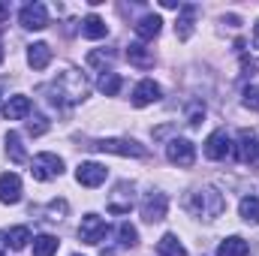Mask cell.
<instances>
[{"instance_id":"6da1fadb","label":"cell","mask_w":259,"mask_h":256,"mask_svg":"<svg viewBox=\"0 0 259 256\" xmlns=\"http://www.w3.org/2000/svg\"><path fill=\"white\" fill-rule=\"evenodd\" d=\"M88 94V81L78 69H66L55 78L52 84V103L55 106H72V103H81Z\"/></svg>"},{"instance_id":"7a4b0ae2","label":"cell","mask_w":259,"mask_h":256,"mask_svg":"<svg viewBox=\"0 0 259 256\" xmlns=\"http://www.w3.org/2000/svg\"><path fill=\"white\" fill-rule=\"evenodd\" d=\"M190 208H193L199 217H208V220H214V217H220V214L226 211V199H223V193H217L214 187H205V190L193 193V202H190Z\"/></svg>"},{"instance_id":"3957f363","label":"cell","mask_w":259,"mask_h":256,"mask_svg":"<svg viewBox=\"0 0 259 256\" xmlns=\"http://www.w3.org/2000/svg\"><path fill=\"white\" fill-rule=\"evenodd\" d=\"M94 151H106V154H118V157H148V148L133 142V139H100L91 145Z\"/></svg>"},{"instance_id":"277c9868","label":"cell","mask_w":259,"mask_h":256,"mask_svg":"<svg viewBox=\"0 0 259 256\" xmlns=\"http://www.w3.org/2000/svg\"><path fill=\"white\" fill-rule=\"evenodd\" d=\"M30 175L36 181H52V178L64 175V160L58 154H49V151L46 154H36L33 163H30Z\"/></svg>"},{"instance_id":"5b68a950","label":"cell","mask_w":259,"mask_h":256,"mask_svg":"<svg viewBox=\"0 0 259 256\" xmlns=\"http://www.w3.org/2000/svg\"><path fill=\"white\" fill-rule=\"evenodd\" d=\"M109 235V223L100 217V214H84L81 223H78V238L84 244H100L103 238Z\"/></svg>"},{"instance_id":"8992f818","label":"cell","mask_w":259,"mask_h":256,"mask_svg":"<svg viewBox=\"0 0 259 256\" xmlns=\"http://www.w3.org/2000/svg\"><path fill=\"white\" fill-rule=\"evenodd\" d=\"M166 157H169V163H175L181 169H190L196 163V145L187 142V139H172L166 145Z\"/></svg>"},{"instance_id":"52a82bcc","label":"cell","mask_w":259,"mask_h":256,"mask_svg":"<svg viewBox=\"0 0 259 256\" xmlns=\"http://www.w3.org/2000/svg\"><path fill=\"white\" fill-rule=\"evenodd\" d=\"M18 21H21L24 30H42L49 24V9L42 3H27V6H21Z\"/></svg>"},{"instance_id":"ba28073f","label":"cell","mask_w":259,"mask_h":256,"mask_svg":"<svg viewBox=\"0 0 259 256\" xmlns=\"http://www.w3.org/2000/svg\"><path fill=\"white\" fill-rule=\"evenodd\" d=\"M229 154H232V142H229L226 130H214L205 139V157L208 160H226Z\"/></svg>"},{"instance_id":"9c48e42d","label":"cell","mask_w":259,"mask_h":256,"mask_svg":"<svg viewBox=\"0 0 259 256\" xmlns=\"http://www.w3.org/2000/svg\"><path fill=\"white\" fill-rule=\"evenodd\" d=\"M109 178V169L103 166V163H81L78 169H75V181L81 184V187H100L103 181Z\"/></svg>"},{"instance_id":"30bf717a","label":"cell","mask_w":259,"mask_h":256,"mask_svg":"<svg viewBox=\"0 0 259 256\" xmlns=\"http://www.w3.org/2000/svg\"><path fill=\"white\" fill-rule=\"evenodd\" d=\"M166 208H169L166 193H148V199L142 202V220L145 223H160L166 217Z\"/></svg>"},{"instance_id":"8fae6325","label":"cell","mask_w":259,"mask_h":256,"mask_svg":"<svg viewBox=\"0 0 259 256\" xmlns=\"http://www.w3.org/2000/svg\"><path fill=\"white\" fill-rule=\"evenodd\" d=\"M238 160L259 169V139L250 133V130H241L238 133Z\"/></svg>"},{"instance_id":"7c38bea8","label":"cell","mask_w":259,"mask_h":256,"mask_svg":"<svg viewBox=\"0 0 259 256\" xmlns=\"http://www.w3.org/2000/svg\"><path fill=\"white\" fill-rule=\"evenodd\" d=\"M163 97V88L154 81V78H145V81H139L136 88H133V106H151V103H157Z\"/></svg>"},{"instance_id":"4fadbf2b","label":"cell","mask_w":259,"mask_h":256,"mask_svg":"<svg viewBox=\"0 0 259 256\" xmlns=\"http://www.w3.org/2000/svg\"><path fill=\"white\" fill-rule=\"evenodd\" d=\"M106 208H109L112 214H130V208H133V184L121 181V184L115 187V193L109 196Z\"/></svg>"},{"instance_id":"5bb4252c","label":"cell","mask_w":259,"mask_h":256,"mask_svg":"<svg viewBox=\"0 0 259 256\" xmlns=\"http://www.w3.org/2000/svg\"><path fill=\"white\" fill-rule=\"evenodd\" d=\"M0 202L3 205H18L21 202V178L15 172L0 175Z\"/></svg>"},{"instance_id":"9a60e30c","label":"cell","mask_w":259,"mask_h":256,"mask_svg":"<svg viewBox=\"0 0 259 256\" xmlns=\"http://www.w3.org/2000/svg\"><path fill=\"white\" fill-rule=\"evenodd\" d=\"M133 27H136V36H139V39H154V36L160 33V27H163V18L154 15V12H148V15H142Z\"/></svg>"},{"instance_id":"2e32d148","label":"cell","mask_w":259,"mask_h":256,"mask_svg":"<svg viewBox=\"0 0 259 256\" xmlns=\"http://www.w3.org/2000/svg\"><path fill=\"white\" fill-rule=\"evenodd\" d=\"M30 115V100L27 97H9L6 100V106H3V118L6 121H21V118H27Z\"/></svg>"},{"instance_id":"e0dca14e","label":"cell","mask_w":259,"mask_h":256,"mask_svg":"<svg viewBox=\"0 0 259 256\" xmlns=\"http://www.w3.org/2000/svg\"><path fill=\"white\" fill-rule=\"evenodd\" d=\"M127 61L133 66H139V69H151V66H154V52H151L148 46H142V42H130Z\"/></svg>"},{"instance_id":"ac0fdd59","label":"cell","mask_w":259,"mask_h":256,"mask_svg":"<svg viewBox=\"0 0 259 256\" xmlns=\"http://www.w3.org/2000/svg\"><path fill=\"white\" fill-rule=\"evenodd\" d=\"M27 64L33 66V69H46V66L52 64V46L49 42H33L27 49Z\"/></svg>"},{"instance_id":"d6986e66","label":"cell","mask_w":259,"mask_h":256,"mask_svg":"<svg viewBox=\"0 0 259 256\" xmlns=\"http://www.w3.org/2000/svg\"><path fill=\"white\" fill-rule=\"evenodd\" d=\"M250 253V244L241 238V235H229L226 241H220L217 256H247Z\"/></svg>"},{"instance_id":"ffe728a7","label":"cell","mask_w":259,"mask_h":256,"mask_svg":"<svg viewBox=\"0 0 259 256\" xmlns=\"http://www.w3.org/2000/svg\"><path fill=\"white\" fill-rule=\"evenodd\" d=\"M178 12H181V15H178V24H175V36H178V39H190V33H193L196 6H181Z\"/></svg>"},{"instance_id":"44dd1931","label":"cell","mask_w":259,"mask_h":256,"mask_svg":"<svg viewBox=\"0 0 259 256\" xmlns=\"http://www.w3.org/2000/svg\"><path fill=\"white\" fill-rule=\"evenodd\" d=\"M157 256H187V250H184V244L178 241V235L166 232V235L157 241Z\"/></svg>"},{"instance_id":"7402d4cb","label":"cell","mask_w":259,"mask_h":256,"mask_svg":"<svg viewBox=\"0 0 259 256\" xmlns=\"http://www.w3.org/2000/svg\"><path fill=\"white\" fill-rule=\"evenodd\" d=\"M81 33H84L88 39H103V36L109 33V24H106L100 15H88V18L81 21Z\"/></svg>"},{"instance_id":"603a6c76","label":"cell","mask_w":259,"mask_h":256,"mask_svg":"<svg viewBox=\"0 0 259 256\" xmlns=\"http://www.w3.org/2000/svg\"><path fill=\"white\" fill-rule=\"evenodd\" d=\"M6 154H9V160H12V163H27V151H24L21 136H18L15 130H9V133H6Z\"/></svg>"},{"instance_id":"cb8c5ba5","label":"cell","mask_w":259,"mask_h":256,"mask_svg":"<svg viewBox=\"0 0 259 256\" xmlns=\"http://www.w3.org/2000/svg\"><path fill=\"white\" fill-rule=\"evenodd\" d=\"M58 238L55 235H36L33 238V256H55L58 253Z\"/></svg>"},{"instance_id":"d4e9b609","label":"cell","mask_w":259,"mask_h":256,"mask_svg":"<svg viewBox=\"0 0 259 256\" xmlns=\"http://www.w3.org/2000/svg\"><path fill=\"white\" fill-rule=\"evenodd\" d=\"M27 241H30V229H27V226H15V229L6 232V244H9L12 250H24Z\"/></svg>"},{"instance_id":"484cf974","label":"cell","mask_w":259,"mask_h":256,"mask_svg":"<svg viewBox=\"0 0 259 256\" xmlns=\"http://www.w3.org/2000/svg\"><path fill=\"white\" fill-rule=\"evenodd\" d=\"M238 211H241V220H247V223H259V199L256 196H244L241 199V205H238Z\"/></svg>"},{"instance_id":"4316f807","label":"cell","mask_w":259,"mask_h":256,"mask_svg":"<svg viewBox=\"0 0 259 256\" xmlns=\"http://www.w3.org/2000/svg\"><path fill=\"white\" fill-rule=\"evenodd\" d=\"M97 88H100V94L115 97V94L121 91V75H118V72H103L100 81H97Z\"/></svg>"},{"instance_id":"83f0119b","label":"cell","mask_w":259,"mask_h":256,"mask_svg":"<svg viewBox=\"0 0 259 256\" xmlns=\"http://www.w3.org/2000/svg\"><path fill=\"white\" fill-rule=\"evenodd\" d=\"M118 238H121L124 247H136V244H139V229H136L133 223H121V226H118Z\"/></svg>"},{"instance_id":"f1b7e54d","label":"cell","mask_w":259,"mask_h":256,"mask_svg":"<svg viewBox=\"0 0 259 256\" xmlns=\"http://www.w3.org/2000/svg\"><path fill=\"white\" fill-rule=\"evenodd\" d=\"M88 64L103 66V72H106V66H112V52H91V55H88Z\"/></svg>"},{"instance_id":"f546056e","label":"cell","mask_w":259,"mask_h":256,"mask_svg":"<svg viewBox=\"0 0 259 256\" xmlns=\"http://www.w3.org/2000/svg\"><path fill=\"white\" fill-rule=\"evenodd\" d=\"M244 106L259 112V84H247L244 88Z\"/></svg>"},{"instance_id":"4dcf8cb0","label":"cell","mask_w":259,"mask_h":256,"mask_svg":"<svg viewBox=\"0 0 259 256\" xmlns=\"http://www.w3.org/2000/svg\"><path fill=\"white\" fill-rule=\"evenodd\" d=\"M46 130H49V121L42 115H33V121H27V133L30 136H42Z\"/></svg>"},{"instance_id":"1f68e13d","label":"cell","mask_w":259,"mask_h":256,"mask_svg":"<svg viewBox=\"0 0 259 256\" xmlns=\"http://www.w3.org/2000/svg\"><path fill=\"white\" fill-rule=\"evenodd\" d=\"M202 118H205V106H199V103H193V106H190V115H187L190 127H199V124H202Z\"/></svg>"},{"instance_id":"d6a6232c","label":"cell","mask_w":259,"mask_h":256,"mask_svg":"<svg viewBox=\"0 0 259 256\" xmlns=\"http://www.w3.org/2000/svg\"><path fill=\"white\" fill-rule=\"evenodd\" d=\"M49 214H52V220H61V217L66 214V202H64V199H61V202L55 199V202L49 205Z\"/></svg>"},{"instance_id":"836d02e7","label":"cell","mask_w":259,"mask_h":256,"mask_svg":"<svg viewBox=\"0 0 259 256\" xmlns=\"http://www.w3.org/2000/svg\"><path fill=\"white\" fill-rule=\"evenodd\" d=\"M241 69H244L247 75H253V72H259V61H253V58H241Z\"/></svg>"},{"instance_id":"e575fe53","label":"cell","mask_w":259,"mask_h":256,"mask_svg":"<svg viewBox=\"0 0 259 256\" xmlns=\"http://www.w3.org/2000/svg\"><path fill=\"white\" fill-rule=\"evenodd\" d=\"M6 15H9V3H0V21H3Z\"/></svg>"},{"instance_id":"d590c367","label":"cell","mask_w":259,"mask_h":256,"mask_svg":"<svg viewBox=\"0 0 259 256\" xmlns=\"http://www.w3.org/2000/svg\"><path fill=\"white\" fill-rule=\"evenodd\" d=\"M6 253V235H0V256Z\"/></svg>"},{"instance_id":"8d00e7d4","label":"cell","mask_w":259,"mask_h":256,"mask_svg":"<svg viewBox=\"0 0 259 256\" xmlns=\"http://www.w3.org/2000/svg\"><path fill=\"white\" fill-rule=\"evenodd\" d=\"M253 42L259 46V21H256V33H253Z\"/></svg>"},{"instance_id":"74e56055","label":"cell","mask_w":259,"mask_h":256,"mask_svg":"<svg viewBox=\"0 0 259 256\" xmlns=\"http://www.w3.org/2000/svg\"><path fill=\"white\" fill-rule=\"evenodd\" d=\"M103 256H115V253H112V250H103Z\"/></svg>"},{"instance_id":"f35d334b","label":"cell","mask_w":259,"mask_h":256,"mask_svg":"<svg viewBox=\"0 0 259 256\" xmlns=\"http://www.w3.org/2000/svg\"><path fill=\"white\" fill-rule=\"evenodd\" d=\"M0 61H3V49H0Z\"/></svg>"},{"instance_id":"ab89813d","label":"cell","mask_w":259,"mask_h":256,"mask_svg":"<svg viewBox=\"0 0 259 256\" xmlns=\"http://www.w3.org/2000/svg\"><path fill=\"white\" fill-rule=\"evenodd\" d=\"M72 256H78V253H72Z\"/></svg>"}]
</instances>
